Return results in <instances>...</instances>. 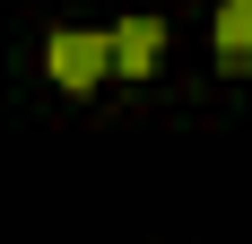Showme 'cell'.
Returning <instances> with one entry per match:
<instances>
[{
    "label": "cell",
    "instance_id": "cell-1",
    "mask_svg": "<svg viewBox=\"0 0 252 244\" xmlns=\"http://www.w3.org/2000/svg\"><path fill=\"white\" fill-rule=\"evenodd\" d=\"M44 70H52V87H61V96H87V87L113 70V52H104V26H52Z\"/></svg>",
    "mask_w": 252,
    "mask_h": 244
},
{
    "label": "cell",
    "instance_id": "cell-2",
    "mask_svg": "<svg viewBox=\"0 0 252 244\" xmlns=\"http://www.w3.org/2000/svg\"><path fill=\"white\" fill-rule=\"evenodd\" d=\"M104 52H113L122 79H148L157 61H165V26L157 18H122V26H104Z\"/></svg>",
    "mask_w": 252,
    "mask_h": 244
},
{
    "label": "cell",
    "instance_id": "cell-3",
    "mask_svg": "<svg viewBox=\"0 0 252 244\" xmlns=\"http://www.w3.org/2000/svg\"><path fill=\"white\" fill-rule=\"evenodd\" d=\"M209 44H218V61H226V70H252V9H218V26H209Z\"/></svg>",
    "mask_w": 252,
    "mask_h": 244
},
{
    "label": "cell",
    "instance_id": "cell-4",
    "mask_svg": "<svg viewBox=\"0 0 252 244\" xmlns=\"http://www.w3.org/2000/svg\"><path fill=\"white\" fill-rule=\"evenodd\" d=\"M235 9H252V0H235Z\"/></svg>",
    "mask_w": 252,
    "mask_h": 244
}]
</instances>
